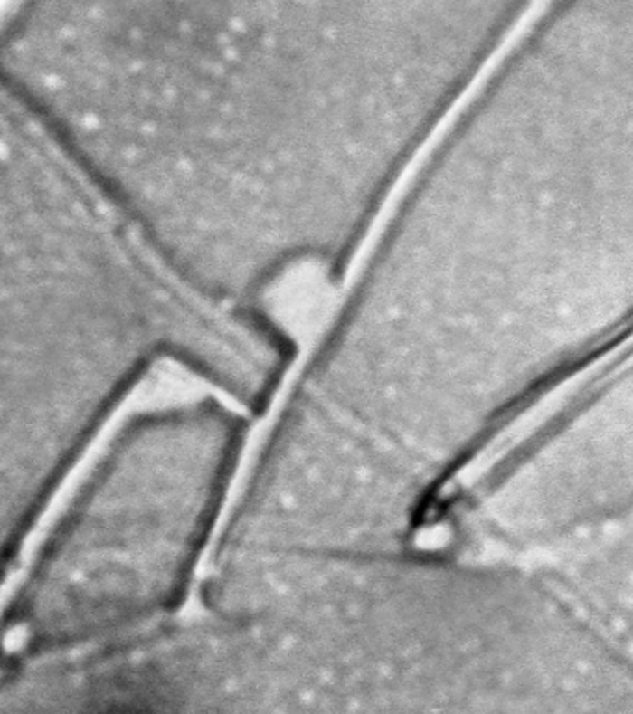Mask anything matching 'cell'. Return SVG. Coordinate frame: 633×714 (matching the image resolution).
Returning a JSON list of instances; mask_svg holds the SVG:
<instances>
[{"label": "cell", "instance_id": "cell-1", "mask_svg": "<svg viewBox=\"0 0 633 714\" xmlns=\"http://www.w3.org/2000/svg\"><path fill=\"white\" fill-rule=\"evenodd\" d=\"M359 296L407 367L477 407L633 319V43L511 52L384 224Z\"/></svg>", "mask_w": 633, "mask_h": 714}]
</instances>
